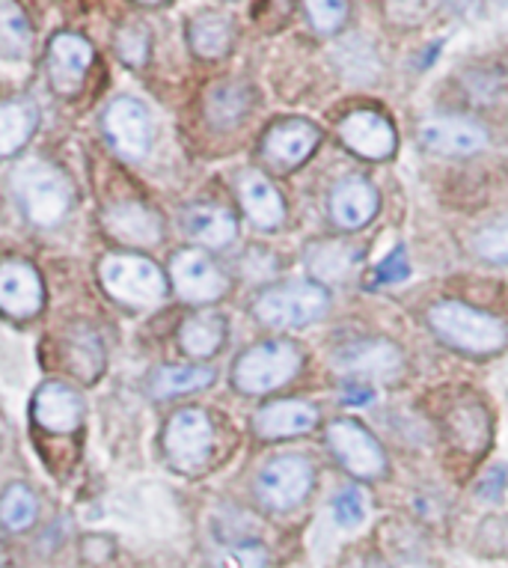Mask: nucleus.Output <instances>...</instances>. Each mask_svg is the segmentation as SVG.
<instances>
[{"label":"nucleus","mask_w":508,"mask_h":568,"mask_svg":"<svg viewBox=\"0 0 508 568\" xmlns=\"http://www.w3.org/2000/svg\"><path fill=\"white\" fill-rule=\"evenodd\" d=\"M428 325L446 345L467 354H497L508 343V325L461 301H440L428 310Z\"/></svg>","instance_id":"obj_1"},{"label":"nucleus","mask_w":508,"mask_h":568,"mask_svg":"<svg viewBox=\"0 0 508 568\" xmlns=\"http://www.w3.org/2000/svg\"><path fill=\"white\" fill-rule=\"evenodd\" d=\"M12 187L24 215L37 226H57L69 215L72 185L69 179L45 161H28L12 173Z\"/></svg>","instance_id":"obj_2"},{"label":"nucleus","mask_w":508,"mask_h":568,"mask_svg":"<svg viewBox=\"0 0 508 568\" xmlns=\"http://www.w3.org/2000/svg\"><path fill=\"white\" fill-rule=\"evenodd\" d=\"M304 354L288 339H265L241 354L232 369V384L247 396H260L288 384L301 373Z\"/></svg>","instance_id":"obj_3"},{"label":"nucleus","mask_w":508,"mask_h":568,"mask_svg":"<svg viewBox=\"0 0 508 568\" xmlns=\"http://www.w3.org/2000/svg\"><path fill=\"white\" fill-rule=\"evenodd\" d=\"M108 295L129 307H155L166 295L164 271L155 262L134 256V253H113L104 256L99 268Z\"/></svg>","instance_id":"obj_4"},{"label":"nucleus","mask_w":508,"mask_h":568,"mask_svg":"<svg viewBox=\"0 0 508 568\" xmlns=\"http://www.w3.org/2000/svg\"><path fill=\"white\" fill-rule=\"evenodd\" d=\"M327 313V292L318 283H288L277 290L262 292L256 301V318L262 325L280 327H304Z\"/></svg>","instance_id":"obj_5"},{"label":"nucleus","mask_w":508,"mask_h":568,"mask_svg":"<svg viewBox=\"0 0 508 568\" xmlns=\"http://www.w3.org/2000/svg\"><path fill=\"white\" fill-rule=\"evenodd\" d=\"M214 447V429L209 414L200 408L176 410L164 432V449L170 465L182 474H194L209 462Z\"/></svg>","instance_id":"obj_6"},{"label":"nucleus","mask_w":508,"mask_h":568,"mask_svg":"<svg viewBox=\"0 0 508 568\" xmlns=\"http://www.w3.org/2000/svg\"><path fill=\"white\" fill-rule=\"evenodd\" d=\"M309 488H313V465L304 456L271 458L256 483L262 504L274 513H288L297 504H304Z\"/></svg>","instance_id":"obj_7"},{"label":"nucleus","mask_w":508,"mask_h":568,"mask_svg":"<svg viewBox=\"0 0 508 568\" xmlns=\"http://www.w3.org/2000/svg\"><path fill=\"white\" fill-rule=\"evenodd\" d=\"M327 444L345 470L360 479H378L387 470V456L375 435L354 419H333L327 426Z\"/></svg>","instance_id":"obj_8"},{"label":"nucleus","mask_w":508,"mask_h":568,"mask_svg":"<svg viewBox=\"0 0 508 568\" xmlns=\"http://www.w3.org/2000/svg\"><path fill=\"white\" fill-rule=\"evenodd\" d=\"M104 131L116 152H122L125 159H143L155 138L146 104H140L138 99H129V95L111 102V108L104 111Z\"/></svg>","instance_id":"obj_9"},{"label":"nucleus","mask_w":508,"mask_h":568,"mask_svg":"<svg viewBox=\"0 0 508 568\" xmlns=\"http://www.w3.org/2000/svg\"><path fill=\"white\" fill-rule=\"evenodd\" d=\"M419 143L431 155L444 159H461L476 155L488 146V131L461 116H431L419 125Z\"/></svg>","instance_id":"obj_10"},{"label":"nucleus","mask_w":508,"mask_h":568,"mask_svg":"<svg viewBox=\"0 0 508 568\" xmlns=\"http://www.w3.org/2000/svg\"><path fill=\"white\" fill-rule=\"evenodd\" d=\"M173 286L191 304H212L226 292V277L203 251H179L170 262Z\"/></svg>","instance_id":"obj_11"},{"label":"nucleus","mask_w":508,"mask_h":568,"mask_svg":"<svg viewBox=\"0 0 508 568\" xmlns=\"http://www.w3.org/2000/svg\"><path fill=\"white\" fill-rule=\"evenodd\" d=\"M339 138L360 159L384 161L396 152V129L378 111H354L339 122Z\"/></svg>","instance_id":"obj_12"},{"label":"nucleus","mask_w":508,"mask_h":568,"mask_svg":"<svg viewBox=\"0 0 508 568\" xmlns=\"http://www.w3.org/2000/svg\"><path fill=\"white\" fill-rule=\"evenodd\" d=\"M402 352L396 343L389 339H360V343L345 345L343 352L336 354V369L354 378H378L389 382L402 373Z\"/></svg>","instance_id":"obj_13"},{"label":"nucleus","mask_w":508,"mask_h":568,"mask_svg":"<svg viewBox=\"0 0 508 568\" xmlns=\"http://www.w3.org/2000/svg\"><path fill=\"white\" fill-rule=\"evenodd\" d=\"M322 143V131L318 125L306 120H283L277 125H271L262 143L265 159L280 170H292L297 164H304L315 152V146Z\"/></svg>","instance_id":"obj_14"},{"label":"nucleus","mask_w":508,"mask_h":568,"mask_svg":"<svg viewBox=\"0 0 508 568\" xmlns=\"http://www.w3.org/2000/svg\"><path fill=\"white\" fill-rule=\"evenodd\" d=\"M0 310L21 322L42 310V280L30 262H0Z\"/></svg>","instance_id":"obj_15"},{"label":"nucleus","mask_w":508,"mask_h":568,"mask_svg":"<svg viewBox=\"0 0 508 568\" xmlns=\"http://www.w3.org/2000/svg\"><path fill=\"white\" fill-rule=\"evenodd\" d=\"M93 63V45L78 33H57L48 48V75L60 95H72Z\"/></svg>","instance_id":"obj_16"},{"label":"nucleus","mask_w":508,"mask_h":568,"mask_svg":"<svg viewBox=\"0 0 508 568\" xmlns=\"http://www.w3.org/2000/svg\"><path fill=\"white\" fill-rule=\"evenodd\" d=\"M318 423V408L301 399H280L271 402L260 414L253 417V429L265 440L301 438L306 432L315 429Z\"/></svg>","instance_id":"obj_17"},{"label":"nucleus","mask_w":508,"mask_h":568,"mask_svg":"<svg viewBox=\"0 0 508 568\" xmlns=\"http://www.w3.org/2000/svg\"><path fill=\"white\" fill-rule=\"evenodd\" d=\"M378 212V191L369 179L348 176L333 187L331 215L343 230H360Z\"/></svg>","instance_id":"obj_18"},{"label":"nucleus","mask_w":508,"mask_h":568,"mask_svg":"<svg viewBox=\"0 0 508 568\" xmlns=\"http://www.w3.org/2000/svg\"><path fill=\"white\" fill-rule=\"evenodd\" d=\"M83 417V402L81 396L65 387V384H42L33 399V419L48 432L65 435L81 426Z\"/></svg>","instance_id":"obj_19"},{"label":"nucleus","mask_w":508,"mask_h":568,"mask_svg":"<svg viewBox=\"0 0 508 568\" xmlns=\"http://www.w3.org/2000/svg\"><path fill=\"white\" fill-rule=\"evenodd\" d=\"M104 230L131 247H152L161 239V217L140 203H116L104 212Z\"/></svg>","instance_id":"obj_20"},{"label":"nucleus","mask_w":508,"mask_h":568,"mask_svg":"<svg viewBox=\"0 0 508 568\" xmlns=\"http://www.w3.org/2000/svg\"><path fill=\"white\" fill-rule=\"evenodd\" d=\"M238 196L247 217L260 230H277L283 224L286 203H283L277 187L271 185V179H265L262 173H244L238 179Z\"/></svg>","instance_id":"obj_21"},{"label":"nucleus","mask_w":508,"mask_h":568,"mask_svg":"<svg viewBox=\"0 0 508 568\" xmlns=\"http://www.w3.org/2000/svg\"><path fill=\"white\" fill-rule=\"evenodd\" d=\"M185 230L191 239H196L205 247H226L238 235V224H235L232 212L212 203L191 205L185 212Z\"/></svg>","instance_id":"obj_22"},{"label":"nucleus","mask_w":508,"mask_h":568,"mask_svg":"<svg viewBox=\"0 0 508 568\" xmlns=\"http://www.w3.org/2000/svg\"><path fill=\"white\" fill-rule=\"evenodd\" d=\"M65 366L81 382H99V375L104 369V345L93 327L81 325L65 334Z\"/></svg>","instance_id":"obj_23"},{"label":"nucleus","mask_w":508,"mask_h":568,"mask_svg":"<svg viewBox=\"0 0 508 568\" xmlns=\"http://www.w3.org/2000/svg\"><path fill=\"white\" fill-rule=\"evenodd\" d=\"M39 125L37 104L28 99L0 102V159H10L33 138Z\"/></svg>","instance_id":"obj_24"},{"label":"nucleus","mask_w":508,"mask_h":568,"mask_svg":"<svg viewBox=\"0 0 508 568\" xmlns=\"http://www.w3.org/2000/svg\"><path fill=\"white\" fill-rule=\"evenodd\" d=\"M357 251L345 242H318L306 251V268L318 283H339L352 274Z\"/></svg>","instance_id":"obj_25"},{"label":"nucleus","mask_w":508,"mask_h":568,"mask_svg":"<svg viewBox=\"0 0 508 568\" xmlns=\"http://www.w3.org/2000/svg\"><path fill=\"white\" fill-rule=\"evenodd\" d=\"M250 102H253V95H250L247 87L226 81V84H217L209 90L205 113H209V122L214 129H235L247 116Z\"/></svg>","instance_id":"obj_26"},{"label":"nucleus","mask_w":508,"mask_h":568,"mask_svg":"<svg viewBox=\"0 0 508 568\" xmlns=\"http://www.w3.org/2000/svg\"><path fill=\"white\" fill-rule=\"evenodd\" d=\"M226 339V322H223L221 313H194L182 325V334H179V343L191 357H212L217 354V348Z\"/></svg>","instance_id":"obj_27"},{"label":"nucleus","mask_w":508,"mask_h":568,"mask_svg":"<svg viewBox=\"0 0 508 568\" xmlns=\"http://www.w3.org/2000/svg\"><path fill=\"white\" fill-rule=\"evenodd\" d=\"M187 39H191L194 54L205 57V60H217L232 48V24L221 12H203L191 21Z\"/></svg>","instance_id":"obj_28"},{"label":"nucleus","mask_w":508,"mask_h":568,"mask_svg":"<svg viewBox=\"0 0 508 568\" xmlns=\"http://www.w3.org/2000/svg\"><path fill=\"white\" fill-rule=\"evenodd\" d=\"M214 382V369L209 366H161L149 378V390L158 399L164 396H182V393H196Z\"/></svg>","instance_id":"obj_29"},{"label":"nucleus","mask_w":508,"mask_h":568,"mask_svg":"<svg viewBox=\"0 0 508 568\" xmlns=\"http://www.w3.org/2000/svg\"><path fill=\"white\" fill-rule=\"evenodd\" d=\"M33 48V30L16 0H0V57L24 60Z\"/></svg>","instance_id":"obj_30"},{"label":"nucleus","mask_w":508,"mask_h":568,"mask_svg":"<svg viewBox=\"0 0 508 568\" xmlns=\"http://www.w3.org/2000/svg\"><path fill=\"white\" fill-rule=\"evenodd\" d=\"M37 497H33V491H30L28 485H10L7 491H3V497H0V524L7 527V530L12 532H24L33 527V521H37Z\"/></svg>","instance_id":"obj_31"},{"label":"nucleus","mask_w":508,"mask_h":568,"mask_svg":"<svg viewBox=\"0 0 508 568\" xmlns=\"http://www.w3.org/2000/svg\"><path fill=\"white\" fill-rule=\"evenodd\" d=\"M453 435L455 440L461 444L464 449H481V444L488 440V417H485V410L476 408V405H464L453 414Z\"/></svg>","instance_id":"obj_32"},{"label":"nucleus","mask_w":508,"mask_h":568,"mask_svg":"<svg viewBox=\"0 0 508 568\" xmlns=\"http://www.w3.org/2000/svg\"><path fill=\"white\" fill-rule=\"evenodd\" d=\"M476 253L488 262H508V215L481 226L476 235Z\"/></svg>","instance_id":"obj_33"},{"label":"nucleus","mask_w":508,"mask_h":568,"mask_svg":"<svg viewBox=\"0 0 508 568\" xmlns=\"http://www.w3.org/2000/svg\"><path fill=\"white\" fill-rule=\"evenodd\" d=\"M304 7L318 33H336L348 19V3L345 0H304Z\"/></svg>","instance_id":"obj_34"},{"label":"nucleus","mask_w":508,"mask_h":568,"mask_svg":"<svg viewBox=\"0 0 508 568\" xmlns=\"http://www.w3.org/2000/svg\"><path fill=\"white\" fill-rule=\"evenodd\" d=\"M214 566L217 568H265L268 566V550L256 545V541H238V545H230L223 548L217 557H214Z\"/></svg>","instance_id":"obj_35"},{"label":"nucleus","mask_w":508,"mask_h":568,"mask_svg":"<svg viewBox=\"0 0 508 568\" xmlns=\"http://www.w3.org/2000/svg\"><path fill=\"white\" fill-rule=\"evenodd\" d=\"M333 515H336V524L339 527H360L366 521V515H369V500H366V494L360 488H345V491L336 494V500H333Z\"/></svg>","instance_id":"obj_36"},{"label":"nucleus","mask_w":508,"mask_h":568,"mask_svg":"<svg viewBox=\"0 0 508 568\" xmlns=\"http://www.w3.org/2000/svg\"><path fill=\"white\" fill-rule=\"evenodd\" d=\"M116 51L131 69H140L149 60V30L140 24H125L116 33Z\"/></svg>","instance_id":"obj_37"},{"label":"nucleus","mask_w":508,"mask_h":568,"mask_svg":"<svg viewBox=\"0 0 508 568\" xmlns=\"http://www.w3.org/2000/svg\"><path fill=\"white\" fill-rule=\"evenodd\" d=\"M410 277V260H407L405 247H396L389 253L387 260H380V265L375 268V280L378 283H402V280Z\"/></svg>","instance_id":"obj_38"},{"label":"nucleus","mask_w":508,"mask_h":568,"mask_svg":"<svg viewBox=\"0 0 508 568\" xmlns=\"http://www.w3.org/2000/svg\"><path fill=\"white\" fill-rule=\"evenodd\" d=\"M113 554H116V545H113L108 536H87L81 545L83 562H93V566H104V562H111Z\"/></svg>","instance_id":"obj_39"},{"label":"nucleus","mask_w":508,"mask_h":568,"mask_svg":"<svg viewBox=\"0 0 508 568\" xmlns=\"http://www.w3.org/2000/svg\"><path fill=\"white\" fill-rule=\"evenodd\" d=\"M502 488H506V470L502 467H490L488 474L481 476L479 497H485V500H499Z\"/></svg>","instance_id":"obj_40"},{"label":"nucleus","mask_w":508,"mask_h":568,"mask_svg":"<svg viewBox=\"0 0 508 568\" xmlns=\"http://www.w3.org/2000/svg\"><path fill=\"white\" fill-rule=\"evenodd\" d=\"M372 399H375V390H372V387H366L363 382H357V378H352V382L343 387L345 405H369Z\"/></svg>","instance_id":"obj_41"},{"label":"nucleus","mask_w":508,"mask_h":568,"mask_svg":"<svg viewBox=\"0 0 508 568\" xmlns=\"http://www.w3.org/2000/svg\"><path fill=\"white\" fill-rule=\"evenodd\" d=\"M369 568H387L380 559H369Z\"/></svg>","instance_id":"obj_42"},{"label":"nucleus","mask_w":508,"mask_h":568,"mask_svg":"<svg viewBox=\"0 0 508 568\" xmlns=\"http://www.w3.org/2000/svg\"><path fill=\"white\" fill-rule=\"evenodd\" d=\"M140 3H161V0H140Z\"/></svg>","instance_id":"obj_43"}]
</instances>
